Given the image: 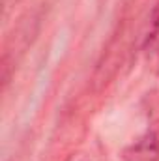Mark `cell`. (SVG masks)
<instances>
[{
	"mask_svg": "<svg viewBox=\"0 0 159 161\" xmlns=\"http://www.w3.org/2000/svg\"><path fill=\"white\" fill-rule=\"evenodd\" d=\"M125 161H159V133L148 131L125 150Z\"/></svg>",
	"mask_w": 159,
	"mask_h": 161,
	"instance_id": "6da1fadb",
	"label": "cell"
}]
</instances>
